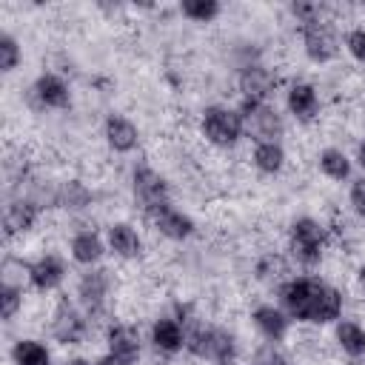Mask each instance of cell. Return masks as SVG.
<instances>
[{"label": "cell", "instance_id": "1", "mask_svg": "<svg viewBox=\"0 0 365 365\" xmlns=\"http://www.w3.org/2000/svg\"><path fill=\"white\" fill-rule=\"evenodd\" d=\"M277 302L294 325L328 328L345 317V291L317 274H291L277 285Z\"/></svg>", "mask_w": 365, "mask_h": 365}, {"label": "cell", "instance_id": "2", "mask_svg": "<svg viewBox=\"0 0 365 365\" xmlns=\"http://www.w3.org/2000/svg\"><path fill=\"white\" fill-rule=\"evenodd\" d=\"M185 354L202 365H240V336L228 325L197 317L185 325Z\"/></svg>", "mask_w": 365, "mask_h": 365}, {"label": "cell", "instance_id": "3", "mask_svg": "<svg viewBox=\"0 0 365 365\" xmlns=\"http://www.w3.org/2000/svg\"><path fill=\"white\" fill-rule=\"evenodd\" d=\"M331 245V231L325 228L322 220L311 217V214H299L288 222L285 231V254L294 265H299L302 271H314L322 265L325 254Z\"/></svg>", "mask_w": 365, "mask_h": 365}, {"label": "cell", "instance_id": "4", "mask_svg": "<svg viewBox=\"0 0 365 365\" xmlns=\"http://www.w3.org/2000/svg\"><path fill=\"white\" fill-rule=\"evenodd\" d=\"M114 291H117V271L108 265L83 268L80 277L74 279V299L94 325H106L114 319L111 317Z\"/></svg>", "mask_w": 365, "mask_h": 365}, {"label": "cell", "instance_id": "5", "mask_svg": "<svg viewBox=\"0 0 365 365\" xmlns=\"http://www.w3.org/2000/svg\"><path fill=\"white\" fill-rule=\"evenodd\" d=\"M197 134L205 145L217 151H231L245 140V123L237 106L208 103L197 117Z\"/></svg>", "mask_w": 365, "mask_h": 365}, {"label": "cell", "instance_id": "6", "mask_svg": "<svg viewBox=\"0 0 365 365\" xmlns=\"http://www.w3.org/2000/svg\"><path fill=\"white\" fill-rule=\"evenodd\" d=\"M128 191H131V202L143 214V220L148 214H154L157 208L174 202L168 177L160 168H154L148 160H137L131 165V171H128Z\"/></svg>", "mask_w": 365, "mask_h": 365}, {"label": "cell", "instance_id": "7", "mask_svg": "<svg viewBox=\"0 0 365 365\" xmlns=\"http://www.w3.org/2000/svg\"><path fill=\"white\" fill-rule=\"evenodd\" d=\"M46 325H48L51 342H57L63 348H80V345H86L88 336H91V331H94V322L88 319V314L77 305L74 297L68 299V294H63V297L54 299Z\"/></svg>", "mask_w": 365, "mask_h": 365}, {"label": "cell", "instance_id": "8", "mask_svg": "<svg viewBox=\"0 0 365 365\" xmlns=\"http://www.w3.org/2000/svg\"><path fill=\"white\" fill-rule=\"evenodd\" d=\"M297 31H299L302 54H305L308 63L328 66V63H334L339 57V51H342V34L336 31L334 17H322V20L305 23Z\"/></svg>", "mask_w": 365, "mask_h": 365}, {"label": "cell", "instance_id": "9", "mask_svg": "<svg viewBox=\"0 0 365 365\" xmlns=\"http://www.w3.org/2000/svg\"><path fill=\"white\" fill-rule=\"evenodd\" d=\"M43 217H46V205L40 200H34L26 191H11L9 200H6V208H3V234H6V240L11 242L17 237L20 240L29 237L40 225Z\"/></svg>", "mask_w": 365, "mask_h": 365}, {"label": "cell", "instance_id": "10", "mask_svg": "<svg viewBox=\"0 0 365 365\" xmlns=\"http://www.w3.org/2000/svg\"><path fill=\"white\" fill-rule=\"evenodd\" d=\"M242 123H245V137H251L254 143L262 140H279L285 137V120L279 114V108L274 103H257V100H240L237 103Z\"/></svg>", "mask_w": 365, "mask_h": 365}, {"label": "cell", "instance_id": "11", "mask_svg": "<svg viewBox=\"0 0 365 365\" xmlns=\"http://www.w3.org/2000/svg\"><path fill=\"white\" fill-rule=\"evenodd\" d=\"M68 279V262L57 251H43L26 262V285L29 291L48 297L57 294Z\"/></svg>", "mask_w": 365, "mask_h": 365}, {"label": "cell", "instance_id": "12", "mask_svg": "<svg viewBox=\"0 0 365 365\" xmlns=\"http://www.w3.org/2000/svg\"><path fill=\"white\" fill-rule=\"evenodd\" d=\"M143 331L134 322L111 319L103 325V348L123 365H140L143 362Z\"/></svg>", "mask_w": 365, "mask_h": 365}, {"label": "cell", "instance_id": "13", "mask_svg": "<svg viewBox=\"0 0 365 365\" xmlns=\"http://www.w3.org/2000/svg\"><path fill=\"white\" fill-rule=\"evenodd\" d=\"M282 106L299 125H311L322 114V94H319L317 83H311L305 77H294L282 86Z\"/></svg>", "mask_w": 365, "mask_h": 365}, {"label": "cell", "instance_id": "14", "mask_svg": "<svg viewBox=\"0 0 365 365\" xmlns=\"http://www.w3.org/2000/svg\"><path fill=\"white\" fill-rule=\"evenodd\" d=\"M29 100L40 111H68L74 103L71 83L60 71H40L29 86Z\"/></svg>", "mask_w": 365, "mask_h": 365}, {"label": "cell", "instance_id": "15", "mask_svg": "<svg viewBox=\"0 0 365 365\" xmlns=\"http://www.w3.org/2000/svg\"><path fill=\"white\" fill-rule=\"evenodd\" d=\"M282 86L279 74L265 66L262 60L245 63L237 68V94L240 100H257V103H271V97L277 94V88Z\"/></svg>", "mask_w": 365, "mask_h": 365}, {"label": "cell", "instance_id": "16", "mask_svg": "<svg viewBox=\"0 0 365 365\" xmlns=\"http://www.w3.org/2000/svg\"><path fill=\"white\" fill-rule=\"evenodd\" d=\"M100 137H103L106 148H108L111 154H117V157L134 154V151L140 148V143H143L140 125H137L128 114H123V111H108V114L103 117Z\"/></svg>", "mask_w": 365, "mask_h": 365}, {"label": "cell", "instance_id": "17", "mask_svg": "<svg viewBox=\"0 0 365 365\" xmlns=\"http://www.w3.org/2000/svg\"><path fill=\"white\" fill-rule=\"evenodd\" d=\"M106 245L108 254L120 262H140L145 257V237L131 220H111L106 225Z\"/></svg>", "mask_w": 365, "mask_h": 365}, {"label": "cell", "instance_id": "18", "mask_svg": "<svg viewBox=\"0 0 365 365\" xmlns=\"http://www.w3.org/2000/svg\"><path fill=\"white\" fill-rule=\"evenodd\" d=\"M145 222L151 225V231L168 242H188L194 234H197V220L180 208L177 202H168L163 208H157L154 214L145 217Z\"/></svg>", "mask_w": 365, "mask_h": 365}, {"label": "cell", "instance_id": "19", "mask_svg": "<svg viewBox=\"0 0 365 365\" xmlns=\"http://www.w3.org/2000/svg\"><path fill=\"white\" fill-rule=\"evenodd\" d=\"M66 254L77 268H94L103 265L108 245H106V234H100L94 225H80L71 231L68 242H66Z\"/></svg>", "mask_w": 365, "mask_h": 365}, {"label": "cell", "instance_id": "20", "mask_svg": "<svg viewBox=\"0 0 365 365\" xmlns=\"http://www.w3.org/2000/svg\"><path fill=\"white\" fill-rule=\"evenodd\" d=\"M254 331L268 342V345H282L291 331H294V319L285 314V308L279 302H257L248 314Z\"/></svg>", "mask_w": 365, "mask_h": 365}, {"label": "cell", "instance_id": "21", "mask_svg": "<svg viewBox=\"0 0 365 365\" xmlns=\"http://www.w3.org/2000/svg\"><path fill=\"white\" fill-rule=\"evenodd\" d=\"M148 345H151V351L154 354H160V356H177V354H185V325L171 314V311H165V314H157L154 319H151V325H148Z\"/></svg>", "mask_w": 365, "mask_h": 365}, {"label": "cell", "instance_id": "22", "mask_svg": "<svg viewBox=\"0 0 365 365\" xmlns=\"http://www.w3.org/2000/svg\"><path fill=\"white\" fill-rule=\"evenodd\" d=\"M94 202H97V194L83 177H63L60 182H54V208L66 211L68 217H80L91 211Z\"/></svg>", "mask_w": 365, "mask_h": 365}, {"label": "cell", "instance_id": "23", "mask_svg": "<svg viewBox=\"0 0 365 365\" xmlns=\"http://www.w3.org/2000/svg\"><path fill=\"white\" fill-rule=\"evenodd\" d=\"M317 171L328 182H351L354 180V154L339 145H325L317 151Z\"/></svg>", "mask_w": 365, "mask_h": 365}, {"label": "cell", "instance_id": "24", "mask_svg": "<svg viewBox=\"0 0 365 365\" xmlns=\"http://www.w3.org/2000/svg\"><path fill=\"white\" fill-rule=\"evenodd\" d=\"M248 160L262 177H279L285 171V165H288V151H285V145L279 140H262V143L251 145Z\"/></svg>", "mask_w": 365, "mask_h": 365}, {"label": "cell", "instance_id": "25", "mask_svg": "<svg viewBox=\"0 0 365 365\" xmlns=\"http://www.w3.org/2000/svg\"><path fill=\"white\" fill-rule=\"evenodd\" d=\"M334 334V345L339 354H345L348 359H362L365 356V325L354 317H342L331 325Z\"/></svg>", "mask_w": 365, "mask_h": 365}, {"label": "cell", "instance_id": "26", "mask_svg": "<svg viewBox=\"0 0 365 365\" xmlns=\"http://www.w3.org/2000/svg\"><path fill=\"white\" fill-rule=\"evenodd\" d=\"M9 359L11 365H57L51 345L40 336H17L9 348Z\"/></svg>", "mask_w": 365, "mask_h": 365}, {"label": "cell", "instance_id": "27", "mask_svg": "<svg viewBox=\"0 0 365 365\" xmlns=\"http://www.w3.org/2000/svg\"><path fill=\"white\" fill-rule=\"evenodd\" d=\"M26 291H29L26 282H17V279H3L0 282V317H3L6 325H11L23 314Z\"/></svg>", "mask_w": 365, "mask_h": 365}, {"label": "cell", "instance_id": "28", "mask_svg": "<svg viewBox=\"0 0 365 365\" xmlns=\"http://www.w3.org/2000/svg\"><path fill=\"white\" fill-rule=\"evenodd\" d=\"M177 11L188 23H214L222 14V3H217V0H182L177 6Z\"/></svg>", "mask_w": 365, "mask_h": 365}, {"label": "cell", "instance_id": "29", "mask_svg": "<svg viewBox=\"0 0 365 365\" xmlns=\"http://www.w3.org/2000/svg\"><path fill=\"white\" fill-rule=\"evenodd\" d=\"M20 63H23V46H20V40L9 29L0 31V71L9 77V74H14L20 68Z\"/></svg>", "mask_w": 365, "mask_h": 365}, {"label": "cell", "instance_id": "30", "mask_svg": "<svg viewBox=\"0 0 365 365\" xmlns=\"http://www.w3.org/2000/svg\"><path fill=\"white\" fill-rule=\"evenodd\" d=\"M285 262H282V257L277 254V251H268V254H262V257H257V262H254V277L257 279H262V282H282L285 277Z\"/></svg>", "mask_w": 365, "mask_h": 365}, {"label": "cell", "instance_id": "31", "mask_svg": "<svg viewBox=\"0 0 365 365\" xmlns=\"http://www.w3.org/2000/svg\"><path fill=\"white\" fill-rule=\"evenodd\" d=\"M342 48H345V54H348L354 63L365 66V26H351V29H345V34H342Z\"/></svg>", "mask_w": 365, "mask_h": 365}, {"label": "cell", "instance_id": "32", "mask_svg": "<svg viewBox=\"0 0 365 365\" xmlns=\"http://www.w3.org/2000/svg\"><path fill=\"white\" fill-rule=\"evenodd\" d=\"M348 208L356 220L365 222V174H359L348 182Z\"/></svg>", "mask_w": 365, "mask_h": 365}, {"label": "cell", "instance_id": "33", "mask_svg": "<svg viewBox=\"0 0 365 365\" xmlns=\"http://www.w3.org/2000/svg\"><path fill=\"white\" fill-rule=\"evenodd\" d=\"M354 294L359 297V302H365V262H359L354 271Z\"/></svg>", "mask_w": 365, "mask_h": 365}, {"label": "cell", "instance_id": "34", "mask_svg": "<svg viewBox=\"0 0 365 365\" xmlns=\"http://www.w3.org/2000/svg\"><path fill=\"white\" fill-rule=\"evenodd\" d=\"M254 365H291V362H288L282 354H277V345H271V351H268L265 356H259Z\"/></svg>", "mask_w": 365, "mask_h": 365}, {"label": "cell", "instance_id": "35", "mask_svg": "<svg viewBox=\"0 0 365 365\" xmlns=\"http://www.w3.org/2000/svg\"><path fill=\"white\" fill-rule=\"evenodd\" d=\"M354 163L359 165V171L365 174V137L356 140V148H354Z\"/></svg>", "mask_w": 365, "mask_h": 365}, {"label": "cell", "instance_id": "36", "mask_svg": "<svg viewBox=\"0 0 365 365\" xmlns=\"http://www.w3.org/2000/svg\"><path fill=\"white\" fill-rule=\"evenodd\" d=\"M60 365H94V359H88V356H83V354H71V356H66Z\"/></svg>", "mask_w": 365, "mask_h": 365}, {"label": "cell", "instance_id": "37", "mask_svg": "<svg viewBox=\"0 0 365 365\" xmlns=\"http://www.w3.org/2000/svg\"><path fill=\"white\" fill-rule=\"evenodd\" d=\"M94 365H123V362H120V359H114L111 354H106V351H103L100 356H94Z\"/></svg>", "mask_w": 365, "mask_h": 365}]
</instances>
